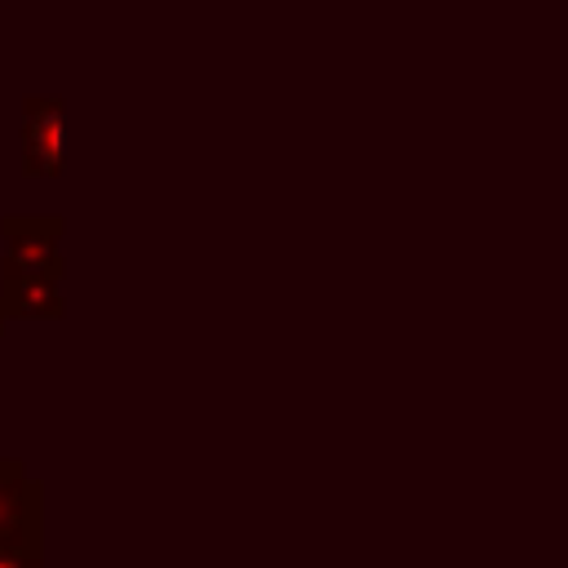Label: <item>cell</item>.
Listing matches in <instances>:
<instances>
[{"label":"cell","instance_id":"obj_1","mask_svg":"<svg viewBox=\"0 0 568 568\" xmlns=\"http://www.w3.org/2000/svg\"><path fill=\"white\" fill-rule=\"evenodd\" d=\"M67 217L62 213H4L0 217V288L67 280Z\"/></svg>","mask_w":568,"mask_h":568},{"label":"cell","instance_id":"obj_2","mask_svg":"<svg viewBox=\"0 0 568 568\" xmlns=\"http://www.w3.org/2000/svg\"><path fill=\"white\" fill-rule=\"evenodd\" d=\"M67 169V98L27 93L22 98V173L58 178Z\"/></svg>","mask_w":568,"mask_h":568},{"label":"cell","instance_id":"obj_3","mask_svg":"<svg viewBox=\"0 0 568 568\" xmlns=\"http://www.w3.org/2000/svg\"><path fill=\"white\" fill-rule=\"evenodd\" d=\"M0 546H44V488L18 457H0Z\"/></svg>","mask_w":568,"mask_h":568},{"label":"cell","instance_id":"obj_4","mask_svg":"<svg viewBox=\"0 0 568 568\" xmlns=\"http://www.w3.org/2000/svg\"><path fill=\"white\" fill-rule=\"evenodd\" d=\"M0 311H4V320H62L67 297H62V284H53V280L9 284V288H0Z\"/></svg>","mask_w":568,"mask_h":568},{"label":"cell","instance_id":"obj_5","mask_svg":"<svg viewBox=\"0 0 568 568\" xmlns=\"http://www.w3.org/2000/svg\"><path fill=\"white\" fill-rule=\"evenodd\" d=\"M0 568H44V546H0Z\"/></svg>","mask_w":568,"mask_h":568},{"label":"cell","instance_id":"obj_6","mask_svg":"<svg viewBox=\"0 0 568 568\" xmlns=\"http://www.w3.org/2000/svg\"><path fill=\"white\" fill-rule=\"evenodd\" d=\"M4 324H9V320H4V311H0V333H4Z\"/></svg>","mask_w":568,"mask_h":568}]
</instances>
